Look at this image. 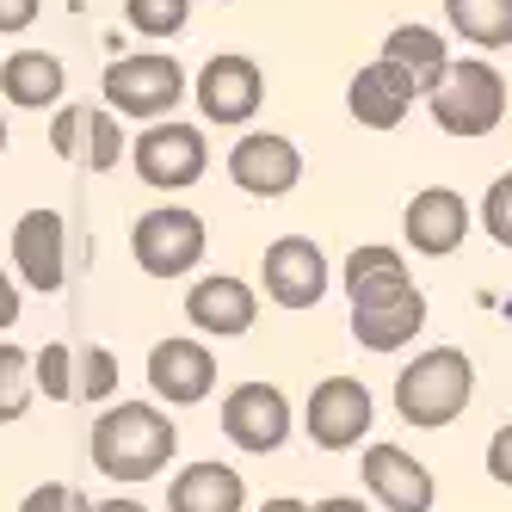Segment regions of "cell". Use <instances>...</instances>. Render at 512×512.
I'll return each instance as SVG.
<instances>
[{"instance_id":"31","label":"cell","mask_w":512,"mask_h":512,"mask_svg":"<svg viewBox=\"0 0 512 512\" xmlns=\"http://www.w3.org/2000/svg\"><path fill=\"white\" fill-rule=\"evenodd\" d=\"M44 13V0H0V38H19V31H31Z\"/></svg>"},{"instance_id":"4","label":"cell","mask_w":512,"mask_h":512,"mask_svg":"<svg viewBox=\"0 0 512 512\" xmlns=\"http://www.w3.org/2000/svg\"><path fill=\"white\" fill-rule=\"evenodd\" d=\"M426 105H432V124L445 130V136L482 142V136H494L500 118H506V81H500L494 62H451L445 87H438Z\"/></svg>"},{"instance_id":"27","label":"cell","mask_w":512,"mask_h":512,"mask_svg":"<svg viewBox=\"0 0 512 512\" xmlns=\"http://www.w3.org/2000/svg\"><path fill=\"white\" fill-rule=\"evenodd\" d=\"M124 19L136 38H179L192 19V0H124Z\"/></svg>"},{"instance_id":"33","label":"cell","mask_w":512,"mask_h":512,"mask_svg":"<svg viewBox=\"0 0 512 512\" xmlns=\"http://www.w3.org/2000/svg\"><path fill=\"white\" fill-rule=\"evenodd\" d=\"M13 321H19V284H13L7 266H0V334H7Z\"/></svg>"},{"instance_id":"30","label":"cell","mask_w":512,"mask_h":512,"mask_svg":"<svg viewBox=\"0 0 512 512\" xmlns=\"http://www.w3.org/2000/svg\"><path fill=\"white\" fill-rule=\"evenodd\" d=\"M99 500H87L81 488H68V482H38L25 500H19V512H93Z\"/></svg>"},{"instance_id":"2","label":"cell","mask_w":512,"mask_h":512,"mask_svg":"<svg viewBox=\"0 0 512 512\" xmlns=\"http://www.w3.org/2000/svg\"><path fill=\"white\" fill-rule=\"evenodd\" d=\"M475 395V358L457 346H426L395 377V414L420 432H445Z\"/></svg>"},{"instance_id":"13","label":"cell","mask_w":512,"mask_h":512,"mask_svg":"<svg viewBox=\"0 0 512 512\" xmlns=\"http://www.w3.org/2000/svg\"><path fill=\"white\" fill-rule=\"evenodd\" d=\"M475 229V204L451 186H420L408 198V210H401V235H408L414 253H426V260H445V253H457Z\"/></svg>"},{"instance_id":"22","label":"cell","mask_w":512,"mask_h":512,"mask_svg":"<svg viewBox=\"0 0 512 512\" xmlns=\"http://www.w3.org/2000/svg\"><path fill=\"white\" fill-rule=\"evenodd\" d=\"M346 112H352L364 130H395L401 118L414 112V99L395 87V75H389L383 62H364L358 75L346 81Z\"/></svg>"},{"instance_id":"7","label":"cell","mask_w":512,"mask_h":512,"mask_svg":"<svg viewBox=\"0 0 512 512\" xmlns=\"http://www.w3.org/2000/svg\"><path fill=\"white\" fill-rule=\"evenodd\" d=\"M346 303H352V340L364 352H401V346H414V334L426 327V297H420L414 278L371 284Z\"/></svg>"},{"instance_id":"32","label":"cell","mask_w":512,"mask_h":512,"mask_svg":"<svg viewBox=\"0 0 512 512\" xmlns=\"http://www.w3.org/2000/svg\"><path fill=\"white\" fill-rule=\"evenodd\" d=\"M488 475L500 488H512V420L494 426V438H488Z\"/></svg>"},{"instance_id":"5","label":"cell","mask_w":512,"mask_h":512,"mask_svg":"<svg viewBox=\"0 0 512 512\" xmlns=\"http://www.w3.org/2000/svg\"><path fill=\"white\" fill-rule=\"evenodd\" d=\"M204 247H210L204 216H198V210H179V204L142 210V216H136V229H130V260L149 272V278H161V284L198 272Z\"/></svg>"},{"instance_id":"36","label":"cell","mask_w":512,"mask_h":512,"mask_svg":"<svg viewBox=\"0 0 512 512\" xmlns=\"http://www.w3.org/2000/svg\"><path fill=\"white\" fill-rule=\"evenodd\" d=\"M260 512H309V500H290V494H278V500H266Z\"/></svg>"},{"instance_id":"1","label":"cell","mask_w":512,"mask_h":512,"mask_svg":"<svg viewBox=\"0 0 512 512\" xmlns=\"http://www.w3.org/2000/svg\"><path fill=\"white\" fill-rule=\"evenodd\" d=\"M93 469L118 488H142L167 475L173 451H179V426L155 408V401H118V408H99L93 432H87Z\"/></svg>"},{"instance_id":"34","label":"cell","mask_w":512,"mask_h":512,"mask_svg":"<svg viewBox=\"0 0 512 512\" xmlns=\"http://www.w3.org/2000/svg\"><path fill=\"white\" fill-rule=\"evenodd\" d=\"M309 512H371V506L352 500V494H334V500H321V506H309Z\"/></svg>"},{"instance_id":"3","label":"cell","mask_w":512,"mask_h":512,"mask_svg":"<svg viewBox=\"0 0 512 512\" xmlns=\"http://www.w3.org/2000/svg\"><path fill=\"white\" fill-rule=\"evenodd\" d=\"M186 68L161 50H142V56H112L99 75V93H105V112L118 118H142V124H161L179 99H186Z\"/></svg>"},{"instance_id":"18","label":"cell","mask_w":512,"mask_h":512,"mask_svg":"<svg viewBox=\"0 0 512 512\" xmlns=\"http://www.w3.org/2000/svg\"><path fill=\"white\" fill-rule=\"evenodd\" d=\"M186 321L210 340H241L253 321H260V290L235 272H216V278H198L186 290Z\"/></svg>"},{"instance_id":"37","label":"cell","mask_w":512,"mask_h":512,"mask_svg":"<svg viewBox=\"0 0 512 512\" xmlns=\"http://www.w3.org/2000/svg\"><path fill=\"white\" fill-rule=\"evenodd\" d=\"M0 155H7V112H0Z\"/></svg>"},{"instance_id":"28","label":"cell","mask_w":512,"mask_h":512,"mask_svg":"<svg viewBox=\"0 0 512 512\" xmlns=\"http://www.w3.org/2000/svg\"><path fill=\"white\" fill-rule=\"evenodd\" d=\"M118 395V358L105 352V346H81V389H75V401H112Z\"/></svg>"},{"instance_id":"11","label":"cell","mask_w":512,"mask_h":512,"mask_svg":"<svg viewBox=\"0 0 512 512\" xmlns=\"http://www.w3.org/2000/svg\"><path fill=\"white\" fill-rule=\"evenodd\" d=\"M327 278L334 272H327V253L315 235H278L260 260V284L278 309H315L327 297Z\"/></svg>"},{"instance_id":"9","label":"cell","mask_w":512,"mask_h":512,"mask_svg":"<svg viewBox=\"0 0 512 512\" xmlns=\"http://www.w3.org/2000/svg\"><path fill=\"white\" fill-rule=\"evenodd\" d=\"M290 426H297V414H290V401H284L278 383H235L223 395V438L235 451H247V457L284 451Z\"/></svg>"},{"instance_id":"25","label":"cell","mask_w":512,"mask_h":512,"mask_svg":"<svg viewBox=\"0 0 512 512\" xmlns=\"http://www.w3.org/2000/svg\"><path fill=\"white\" fill-rule=\"evenodd\" d=\"M31 395H38V383H31V352H19L13 340H0V426L25 420Z\"/></svg>"},{"instance_id":"14","label":"cell","mask_w":512,"mask_h":512,"mask_svg":"<svg viewBox=\"0 0 512 512\" xmlns=\"http://www.w3.org/2000/svg\"><path fill=\"white\" fill-rule=\"evenodd\" d=\"M377 62L395 75V87L408 93V99H432L438 87H445L457 56L445 44V31H432V25H395L389 38H383V50H377Z\"/></svg>"},{"instance_id":"12","label":"cell","mask_w":512,"mask_h":512,"mask_svg":"<svg viewBox=\"0 0 512 512\" xmlns=\"http://www.w3.org/2000/svg\"><path fill=\"white\" fill-rule=\"evenodd\" d=\"M229 179L247 198H290L303 186V149L278 130H247L229 149Z\"/></svg>"},{"instance_id":"16","label":"cell","mask_w":512,"mask_h":512,"mask_svg":"<svg viewBox=\"0 0 512 512\" xmlns=\"http://www.w3.org/2000/svg\"><path fill=\"white\" fill-rule=\"evenodd\" d=\"M13 266L19 284L38 290V297H56L68 284V223L62 210H25L13 223Z\"/></svg>"},{"instance_id":"19","label":"cell","mask_w":512,"mask_h":512,"mask_svg":"<svg viewBox=\"0 0 512 512\" xmlns=\"http://www.w3.org/2000/svg\"><path fill=\"white\" fill-rule=\"evenodd\" d=\"M149 389L155 401H167V408H192V401H204L216 389V352L204 340H155L149 352Z\"/></svg>"},{"instance_id":"20","label":"cell","mask_w":512,"mask_h":512,"mask_svg":"<svg viewBox=\"0 0 512 512\" xmlns=\"http://www.w3.org/2000/svg\"><path fill=\"white\" fill-rule=\"evenodd\" d=\"M241 506H247V482L235 463L204 457L167 482V512H241Z\"/></svg>"},{"instance_id":"21","label":"cell","mask_w":512,"mask_h":512,"mask_svg":"<svg viewBox=\"0 0 512 512\" xmlns=\"http://www.w3.org/2000/svg\"><path fill=\"white\" fill-rule=\"evenodd\" d=\"M68 93V68L50 56V50H13L0 62V99L13 112H50Z\"/></svg>"},{"instance_id":"23","label":"cell","mask_w":512,"mask_h":512,"mask_svg":"<svg viewBox=\"0 0 512 512\" xmlns=\"http://www.w3.org/2000/svg\"><path fill=\"white\" fill-rule=\"evenodd\" d=\"M445 25L469 50H506L512 44V0H445Z\"/></svg>"},{"instance_id":"10","label":"cell","mask_w":512,"mask_h":512,"mask_svg":"<svg viewBox=\"0 0 512 512\" xmlns=\"http://www.w3.org/2000/svg\"><path fill=\"white\" fill-rule=\"evenodd\" d=\"M192 99H198V112L204 124H247L253 112L266 105V68L253 62V56H210L198 68V81H192Z\"/></svg>"},{"instance_id":"35","label":"cell","mask_w":512,"mask_h":512,"mask_svg":"<svg viewBox=\"0 0 512 512\" xmlns=\"http://www.w3.org/2000/svg\"><path fill=\"white\" fill-rule=\"evenodd\" d=\"M93 512H149V506H142V500H130V494H118V500H99Z\"/></svg>"},{"instance_id":"26","label":"cell","mask_w":512,"mask_h":512,"mask_svg":"<svg viewBox=\"0 0 512 512\" xmlns=\"http://www.w3.org/2000/svg\"><path fill=\"white\" fill-rule=\"evenodd\" d=\"M31 383H38V395H50V401H75V389H81V352H68L62 340H50L44 352H31Z\"/></svg>"},{"instance_id":"38","label":"cell","mask_w":512,"mask_h":512,"mask_svg":"<svg viewBox=\"0 0 512 512\" xmlns=\"http://www.w3.org/2000/svg\"><path fill=\"white\" fill-rule=\"evenodd\" d=\"M223 7H229V0H223Z\"/></svg>"},{"instance_id":"6","label":"cell","mask_w":512,"mask_h":512,"mask_svg":"<svg viewBox=\"0 0 512 512\" xmlns=\"http://www.w3.org/2000/svg\"><path fill=\"white\" fill-rule=\"evenodd\" d=\"M130 167L142 186H155V192H186L204 179L210 167V142L198 124H179V118H161L149 124L136 142H130Z\"/></svg>"},{"instance_id":"17","label":"cell","mask_w":512,"mask_h":512,"mask_svg":"<svg viewBox=\"0 0 512 512\" xmlns=\"http://www.w3.org/2000/svg\"><path fill=\"white\" fill-rule=\"evenodd\" d=\"M358 475H364V488H371V500L389 506V512H432L438 506L432 469L420 457H408L401 445H364Z\"/></svg>"},{"instance_id":"8","label":"cell","mask_w":512,"mask_h":512,"mask_svg":"<svg viewBox=\"0 0 512 512\" xmlns=\"http://www.w3.org/2000/svg\"><path fill=\"white\" fill-rule=\"evenodd\" d=\"M371 420H377V401L371 389H364L358 377H321L303 401V432H309V445L321 451H358L364 438H371Z\"/></svg>"},{"instance_id":"24","label":"cell","mask_w":512,"mask_h":512,"mask_svg":"<svg viewBox=\"0 0 512 512\" xmlns=\"http://www.w3.org/2000/svg\"><path fill=\"white\" fill-rule=\"evenodd\" d=\"M389 278H414V272H408V260H401L395 247H383V241L352 247V253H346V266H340L346 297H358V290H371V284H389Z\"/></svg>"},{"instance_id":"15","label":"cell","mask_w":512,"mask_h":512,"mask_svg":"<svg viewBox=\"0 0 512 512\" xmlns=\"http://www.w3.org/2000/svg\"><path fill=\"white\" fill-rule=\"evenodd\" d=\"M50 149L62 161H81L87 173H112L130 155L118 112H105V105H62V112H50Z\"/></svg>"},{"instance_id":"29","label":"cell","mask_w":512,"mask_h":512,"mask_svg":"<svg viewBox=\"0 0 512 512\" xmlns=\"http://www.w3.org/2000/svg\"><path fill=\"white\" fill-rule=\"evenodd\" d=\"M475 216H482V229H488V241H494V247H512V173H500L494 186L482 192Z\"/></svg>"}]
</instances>
